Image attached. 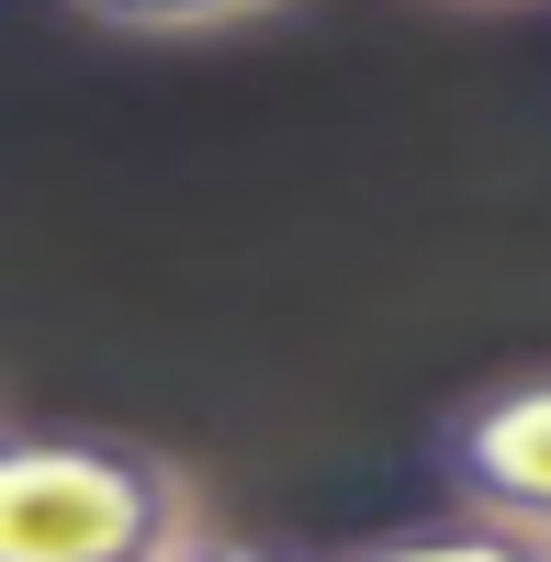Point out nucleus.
Wrapping results in <instances>:
<instances>
[{"label": "nucleus", "mask_w": 551, "mask_h": 562, "mask_svg": "<svg viewBox=\"0 0 551 562\" xmlns=\"http://www.w3.org/2000/svg\"><path fill=\"white\" fill-rule=\"evenodd\" d=\"M203 484L113 428H0V562H180Z\"/></svg>", "instance_id": "f257e3e1"}, {"label": "nucleus", "mask_w": 551, "mask_h": 562, "mask_svg": "<svg viewBox=\"0 0 551 562\" xmlns=\"http://www.w3.org/2000/svg\"><path fill=\"white\" fill-rule=\"evenodd\" d=\"M428 473L450 495V518L518 529L551 551V371H507V383L462 394L428 439Z\"/></svg>", "instance_id": "f03ea898"}, {"label": "nucleus", "mask_w": 551, "mask_h": 562, "mask_svg": "<svg viewBox=\"0 0 551 562\" xmlns=\"http://www.w3.org/2000/svg\"><path fill=\"white\" fill-rule=\"evenodd\" d=\"M349 562H551V551L518 540V529H484V518H428V529H383V540H360Z\"/></svg>", "instance_id": "7ed1b4c3"}, {"label": "nucleus", "mask_w": 551, "mask_h": 562, "mask_svg": "<svg viewBox=\"0 0 551 562\" xmlns=\"http://www.w3.org/2000/svg\"><path fill=\"white\" fill-rule=\"evenodd\" d=\"M68 12L102 34H237V23H270L282 0H68Z\"/></svg>", "instance_id": "20e7f679"}, {"label": "nucleus", "mask_w": 551, "mask_h": 562, "mask_svg": "<svg viewBox=\"0 0 551 562\" xmlns=\"http://www.w3.org/2000/svg\"><path fill=\"white\" fill-rule=\"evenodd\" d=\"M180 562H304V551H248V540H214V529H203Z\"/></svg>", "instance_id": "39448f33"}]
</instances>
